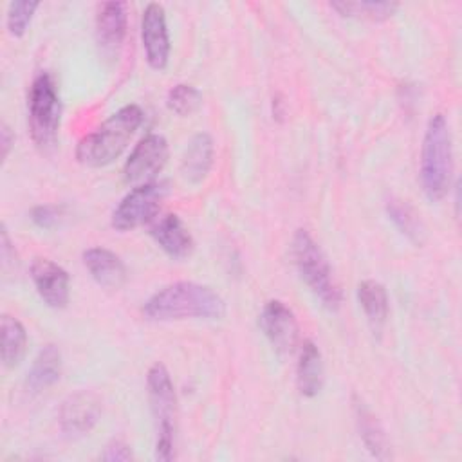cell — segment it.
Returning a JSON list of instances; mask_svg holds the SVG:
<instances>
[{"mask_svg":"<svg viewBox=\"0 0 462 462\" xmlns=\"http://www.w3.org/2000/svg\"><path fill=\"white\" fill-rule=\"evenodd\" d=\"M226 303L209 285L197 282H175L153 292L143 305V316L150 321L220 319Z\"/></svg>","mask_w":462,"mask_h":462,"instance_id":"cell-1","label":"cell"},{"mask_svg":"<svg viewBox=\"0 0 462 462\" xmlns=\"http://www.w3.org/2000/svg\"><path fill=\"white\" fill-rule=\"evenodd\" d=\"M141 123L143 110L137 105L119 108L78 143V162L88 168H103L112 164L125 152Z\"/></svg>","mask_w":462,"mask_h":462,"instance_id":"cell-2","label":"cell"},{"mask_svg":"<svg viewBox=\"0 0 462 462\" xmlns=\"http://www.w3.org/2000/svg\"><path fill=\"white\" fill-rule=\"evenodd\" d=\"M419 177L422 191L431 202L444 199L451 188L453 148L449 125L442 114H435L428 121L420 148Z\"/></svg>","mask_w":462,"mask_h":462,"instance_id":"cell-3","label":"cell"},{"mask_svg":"<svg viewBox=\"0 0 462 462\" xmlns=\"http://www.w3.org/2000/svg\"><path fill=\"white\" fill-rule=\"evenodd\" d=\"M291 254L301 280L310 289V292L321 301L325 309L337 310L343 300L341 289L334 278L325 253L305 229H298L294 233Z\"/></svg>","mask_w":462,"mask_h":462,"instance_id":"cell-4","label":"cell"},{"mask_svg":"<svg viewBox=\"0 0 462 462\" xmlns=\"http://www.w3.org/2000/svg\"><path fill=\"white\" fill-rule=\"evenodd\" d=\"M148 402L155 420V458L170 462L175 458L177 395L170 372L162 363H153L146 374Z\"/></svg>","mask_w":462,"mask_h":462,"instance_id":"cell-5","label":"cell"},{"mask_svg":"<svg viewBox=\"0 0 462 462\" xmlns=\"http://www.w3.org/2000/svg\"><path fill=\"white\" fill-rule=\"evenodd\" d=\"M27 112L29 130L36 146H52L58 137L61 103L56 90V83L49 72H40L32 79L27 96Z\"/></svg>","mask_w":462,"mask_h":462,"instance_id":"cell-6","label":"cell"},{"mask_svg":"<svg viewBox=\"0 0 462 462\" xmlns=\"http://www.w3.org/2000/svg\"><path fill=\"white\" fill-rule=\"evenodd\" d=\"M168 193L166 182H146L130 189L116 206L110 224L117 231H132L155 218Z\"/></svg>","mask_w":462,"mask_h":462,"instance_id":"cell-7","label":"cell"},{"mask_svg":"<svg viewBox=\"0 0 462 462\" xmlns=\"http://www.w3.org/2000/svg\"><path fill=\"white\" fill-rule=\"evenodd\" d=\"M168 161V143L161 134L144 135L132 153L128 155L123 177L128 184H146L155 179V175L164 168Z\"/></svg>","mask_w":462,"mask_h":462,"instance_id":"cell-8","label":"cell"},{"mask_svg":"<svg viewBox=\"0 0 462 462\" xmlns=\"http://www.w3.org/2000/svg\"><path fill=\"white\" fill-rule=\"evenodd\" d=\"M258 325L271 346L280 356L292 354L298 343V321L294 312L283 301H267L258 316Z\"/></svg>","mask_w":462,"mask_h":462,"instance_id":"cell-9","label":"cell"},{"mask_svg":"<svg viewBox=\"0 0 462 462\" xmlns=\"http://www.w3.org/2000/svg\"><path fill=\"white\" fill-rule=\"evenodd\" d=\"M128 25V13L125 2H101L96 9V43L103 58L117 60Z\"/></svg>","mask_w":462,"mask_h":462,"instance_id":"cell-10","label":"cell"},{"mask_svg":"<svg viewBox=\"0 0 462 462\" xmlns=\"http://www.w3.org/2000/svg\"><path fill=\"white\" fill-rule=\"evenodd\" d=\"M141 42L144 58L153 70H162L170 58V36L166 25V13L161 4H148L143 11L141 20Z\"/></svg>","mask_w":462,"mask_h":462,"instance_id":"cell-11","label":"cell"},{"mask_svg":"<svg viewBox=\"0 0 462 462\" xmlns=\"http://www.w3.org/2000/svg\"><path fill=\"white\" fill-rule=\"evenodd\" d=\"M101 417V402L92 392H76L69 395L60 408V428L69 437H81L94 430Z\"/></svg>","mask_w":462,"mask_h":462,"instance_id":"cell-12","label":"cell"},{"mask_svg":"<svg viewBox=\"0 0 462 462\" xmlns=\"http://www.w3.org/2000/svg\"><path fill=\"white\" fill-rule=\"evenodd\" d=\"M31 280L42 301L51 309H63L70 296L69 273L49 258H36L31 265Z\"/></svg>","mask_w":462,"mask_h":462,"instance_id":"cell-13","label":"cell"},{"mask_svg":"<svg viewBox=\"0 0 462 462\" xmlns=\"http://www.w3.org/2000/svg\"><path fill=\"white\" fill-rule=\"evenodd\" d=\"M150 235L155 244L175 260H184L193 251V238L188 227L173 213L157 218L150 227Z\"/></svg>","mask_w":462,"mask_h":462,"instance_id":"cell-14","label":"cell"},{"mask_svg":"<svg viewBox=\"0 0 462 462\" xmlns=\"http://www.w3.org/2000/svg\"><path fill=\"white\" fill-rule=\"evenodd\" d=\"M213 153H215V146H213L211 135L208 132L195 134L186 144L180 157L182 179L193 186L200 184L211 170Z\"/></svg>","mask_w":462,"mask_h":462,"instance_id":"cell-15","label":"cell"},{"mask_svg":"<svg viewBox=\"0 0 462 462\" xmlns=\"http://www.w3.org/2000/svg\"><path fill=\"white\" fill-rule=\"evenodd\" d=\"M83 263L94 282L105 289H119L126 280L125 263L110 249L88 247L83 253Z\"/></svg>","mask_w":462,"mask_h":462,"instance_id":"cell-16","label":"cell"},{"mask_svg":"<svg viewBox=\"0 0 462 462\" xmlns=\"http://www.w3.org/2000/svg\"><path fill=\"white\" fill-rule=\"evenodd\" d=\"M325 381L323 357L318 345L310 339L303 341L298 365H296V384L303 397H314L321 392Z\"/></svg>","mask_w":462,"mask_h":462,"instance_id":"cell-17","label":"cell"},{"mask_svg":"<svg viewBox=\"0 0 462 462\" xmlns=\"http://www.w3.org/2000/svg\"><path fill=\"white\" fill-rule=\"evenodd\" d=\"M61 377V352L56 345H45L36 354L29 372H27V390L42 392L56 384Z\"/></svg>","mask_w":462,"mask_h":462,"instance_id":"cell-18","label":"cell"},{"mask_svg":"<svg viewBox=\"0 0 462 462\" xmlns=\"http://www.w3.org/2000/svg\"><path fill=\"white\" fill-rule=\"evenodd\" d=\"M357 301L374 332H381L388 318V294L383 283L375 280H363L357 285Z\"/></svg>","mask_w":462,"mask_h":462,"instance_id":"cell-19","label":"cell"},{"mask_svg":"<svg viewBox=\"0 0 462 462\" xmlns=\"http://www.w3.org/2000/svg\"><path fill=\"white\" fill-rule=\"evenodd\" d=\"M354 413H356V424H357V430H359V437H361L365 448L375 458H381V460L388 458L390 457L388 440H386L384 430L379 424L377 417L361 401H356Z\"/></svg>","mask_w":462,"mask_h":462,"instance_id":"cell-20","label":"cell"},{"mask_svg":"<svg viewBox=\"0 0 462 462\" xmlns=\"http://www.w3.org/2000/svg\"><path fill=\"white\" fill-rule=\"evenodd\" d=\"M386 215L393 222V226L415 245H422L426 240V227L415 209L399 199L386 200Z\"/></svg>","mask_w":462,"mask_h":462,"instance_id":"cell-21","label":"cell"},{"mask_svg":"<svg viewBox=\"0 0 462 462\" xmlns=\"http://www.w3.org/2000/svg\"><path fill=\"white\" fill-rule=\"evenodd\" d=\"M0 330H2V363L5 368H14L16 365H20L25 354L27 332L23 325L9 314L2 316Z\"/></svg>","mask_w":462,"mask_h":462,"instance_id":"cell-22","label":"cell"},{"mask_svg":"<svg viewBox=\"0 0 462 462\" xmlns=\"http://www.w3.org/2000/svg\"><path fill=\"white\" fill-rule=\"evenodd\" d=\"M330 7L337 11L341 16L348 18H363V20H374L381 22L395 14L399 9V4L395 2H350V0H341V2H330Z\"/></svg>","mask_w":462,"mask_h":462,"instance_id":"cell-23","label":"cell"},{"mask_svg":"<svg viewBox=\"0 0 462 462\" xmlns=\"http://www.w3.org/2000/svg\"><path fill=\"white\" fill-rule=\"evenodd\" d=\"M166 105L173 114H177L180 117H186V116H191L193 112H197L200 108L202 94L193 85L179 83L168 92Z\"/></svg>","mask_w":462,"mask_h":462,"instance_id":"cell-24","label":"cell"},{"mask_svg":"<svg viewBox=\"0 0 462 462\" xmlns=\"http://www.w3.org/2000/svg\"><path fill=\"white\" fill-rule=\"evenodd\" d=\"M38 7H40V2H29V0L11 2L7 7V18H5L7 31L16 38L23 36Z\"/></svg>","mask_w":462,"mask_h":462,"instance_id":"cell-25","label":"cell"},{"mask_svg":"<svg viewBox=\"0 0 462 462\" xmlns=\"http://www.w3.org/2000/svg\"><path fill=\"white\" fill-rule=\"evenodd\" d=\"M31 220L42 229H52L61 220V208L54 204H42L31 209Z\"/></svg>","mask_w":462,"mask_h":462,"instance_id":"cell-26","label":"cell"},{"mask_svg":"<svg viewBox=\"0 0 462 462\" xmlns=\"http://www.w3.org/2000/svg\"><path fill=\"white\" fill-rule=\"evenodd\" d=\"M134 455L130 451V446L125 444L123 440H112L105 453H103V460H108V462H125V460H130Z\"/></svg>","mask_w":462,"mask_h":462,"instance_id":"cell-27","label":"cell"},{"mask_svg":"<svg viewBox=\"0 0 462 462\" xmlns=\"http://www.w3.org/2000/svg\"><path fill=\"white\" fill-rule=\"evenodd\" d=\"M13 143H14V137H13L11 130H9V126L2 125V128H0V146H2V159L4 161L9 155V150H11Z\"/></svg>","mask_w":462,"mask_h":462,"instance_id":"cell-28","label":"cell"}]
</instances>
